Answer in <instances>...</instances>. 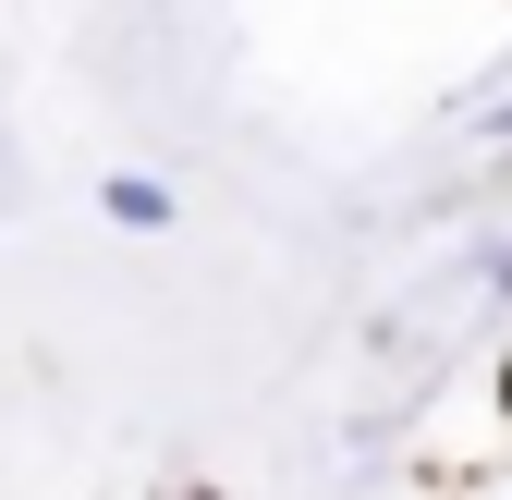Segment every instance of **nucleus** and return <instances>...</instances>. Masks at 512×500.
Here are the masks:
<instances>
[{
	"label": "nucleus",
	"mask_w": 512,
	"mask_h": 500,
	"mask_svg": "<svg viewBox=\"0 0 512 500\" xmlns=\"http://www.w3.org/2000/svg\"><path fill=\"white\" fill-rule=\"evenodd\" d=\"M98 220H110V232H171L183 196H171L159 171H98Z\"/></svg>",
	"instance_id": "nucleus-1"
},
{
	"label": "nucleus",
	"mask_w": 512,
	"mask_h": 500,
	"mask_svg": "<svg viewBox=\"0 0 512 500\" xmlns=\"http://www.w3.org/2000/svg\"><path fill=\"white\" fill-rule=\"evenodd\" d=\"M488 415H500V440H512V342L488 354Z\"/></svg>",
	"instance_id": "nucleus-2"
},
{
	"label": "nucleus",
	"mask_w": 512,
	"mask_h": 500,
	"mask_svg": "<svg viewBox=\"0 0 512 500\" xmlns=\"http://www.w3.org/2000/svg\"><path fill=\"white\" fill-rule=\"evenodd\" d=\"M171 500H232V488H171Z\"/></svg>",
	"instance_id": "nucleus-3"
}]
</instances>
